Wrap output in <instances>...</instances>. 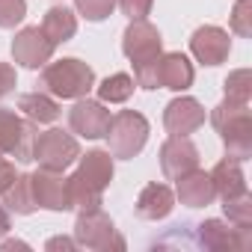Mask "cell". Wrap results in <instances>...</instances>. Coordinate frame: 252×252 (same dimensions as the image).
I'll use <instances>...</instances> for the list:
<instances>
[{
	"label": "cell",
	"mask_w": 252,
	"mask_h": 252,
	"mask_svg": "<svg viewBox=\"0 0 252 252\" xmlns=\"http://www.w3.org/2000/svg\"><path fill=\"white\" fill-rule=\"evenodd\" d=\"M122 51L134 65V83L143 89H158V60L163 54V39L155 24L131 21L122 33Z\"/></svg>",
	"instance_id": "obj_1"
},
{
	"label": "cell",
	"mask_w": 252,
	"mask_h": 252,
	"mask_svg": "<svg viewBox=\"0 0 252 252\" xmlns=\"http://www.w3.org/2000/svg\"><path fill=\"white\" fill-rule=\"evenodd\" d=\"M211 125L217 128L228 158L246 160L252 155V116H249V104H234V101L217 104L211 110Z\"/></svg>",
	"instance_id": "obj_2"
},
{
	"label": "cell",
	"mask_w": 252,
	"mask_h": 252,
	"mask_svg": "<svg viewBox=\"0 0 252 252\" xmlns=\"http://www.w3.org/2000/svg\"><path fill=\"white\" fill-rule=\"evenodd\" d=\"M42 86H45V92H51L54 98L77 101V98H86V95L95 89V71H92L83 60L65 57V60H57V63H48V65H45V71H42Z\"/></svg>",
	"instance_id": "obj_3"
},
{
	"label": "cell",
	"mask_w": 252,
	"mask_h": 252,
	"mask_svg": "<svg viewBox=\"0 0 252 252\" xmlns=\"http://www.w3.org/2000/svg\"><path fill=\"white\" fill-rule=\"evenodd\" d=\"M107 143H110V155L131 160L137 158L146 143H149V122L143 113L137 110H122L110 119V131H107Z\"/></svg>",
	"instance_id": "obj_4"
},
{
	"label": "cell",
	"mask_w": 252,
	"mask_h": 252,
	"mask_svg": "<svg viewBox=\"0 0 252 252\" xmlns=\"http://www.w3.org/2000/svg\"><path fill=\"white\" fill-rule=\"evenodd\" d=\"M80 158V146L77 140L63 131V128H51L45 134H36V143H33V160L42 166V169H68L74 160Z\"/></svg>",
	"instance_id": "obj_5"
},
{
	"label": "cell",
	"mask_w": 252,
	"mask_h": 252,
	"mask_svg": "<svg viewBox=\"0 0 252 252\" xmlns=\"http://www.w3.org/2000/svg\"><path fill=\"white\" fill-rule=\"evenodd\" d=\"M33 143H36V125L30 119H21L15 110L0 107V155L27 163L33 160Z\"/></svg>",
	"instance_id": "obj_6"
},
{
	"label": "cell",
	"mask_w": 252,
	"mask_h": 252,
	"mask_svg": "<svg viewBox=\"0 0 252 252\" xmlns=\"http://www.w3.org/2000/svg\"><path fill=\"white\" fill-rule=\"evenodd\" d=\"M74 240H77V246H86V249H125V237L116 234L113 220L101 208L77 214Z\"/></svg>",
	"instance_id": "obj_7"
},
{
	"label": "cell",
	"mask_w": 252,
	"mask_h": 252,
	"mask_svg": "<svg viewBox=\"0 0 252 252\" xmlns=\"http://www.w3.org/2000/svg\"><path fill=\"white\" fill-rule=\"evenodd\" d=\"M110 110L104 107V101H92V98H77L74 107L68 110V128L77 137L86 140H101L110 131Z\"/></svg>",
	"instance_id": "obj_8"
},
{
	"label": "cell",
	"mask_w": 252,
	"mask_h": 252,
	"mask_svg": "<svg viewBox=\"0 0 252 252\" xmlns=\"http://www.w3.org/2000/svg\"><path fill=\"white\" fill-rule=\"evenodd\" d=\"M30 190L36 208L45 211H71L68 205V178L57 169H36L30 172Z\"/></svg>",
	"instance_id": "obj_9"
},
{
	"label": "cell",
	"mask_w": 252,
	"mask_h": 252,
	"mask_svg": "<svg viewBox=\"0 0 252 252\" xmlns=\"http://www.w3.org/2000/svg\"><path fill=\"white\" fill-rule=\"evenodd\" d=\"M54 42L42 33V27H24L12 39V60L24 68H42L54 57Z\"/></svg>",
	"instance_id": "obj_10"
},
{
	"label": "cell",
	"mask_w": 252,
	"mask_h": 252,
	"mask_svg": "<svg viewBox=\"0 0 252 252\" xmlns=\"http://www.w3.org/2000/svg\"><path fill=\"white\" fill-rule=\"evenodd\" d=\"M202 125H205V107L190 95L172 98L163 110V128L169 131V137H190Z\"/></svg>",
	"instance_id": "obj_11"
},
{
	"label": "cell",
	"mask_w": 252,
	"mask_h": 252,
	"mask_svg": "<svg viewBox=\"0 0 252 252\" xmlns=\"http://www.w3.org/2000/svg\"><path fill=\"white\" fill-rule=\"evenodd\" d=\"M190 51L193 57L202 63V65H220L228 60V51H231V39L222 27H214V24H205L199 27L193 36H190Z\"/></svg>",
	"instance_id": "obj_12"
},
{
	"label": "cell",
	"mask_w": 252,
	"mask_h": 252,
	"mask_svg": "<svg viewBox=\"0 0 252 252\" xmlns=\"http://www.w3.org/2000/svg\"><path fill=\"white\" fill-rule=\"evenodd\" d=\"M196 166H199V149L193 146L190 137H169L160 146V169L169 181L187 175Z\"/></svg>",
	"instance_id": "obj_13"
},
{
	"label": "cell",
	"mask_w": 252,
	"mask_h": 252,
	"mask_svg": "<svg viewBox=\"0 0 252 252\" xmlns=\"http://www.w3.org/2000/svg\"><path fill=\"white\" fill-rule=\"evenodd\" d=\"M193 63L181 54V51H172V54H160L158 60V86L163 89H172V92H184L193 86Z\"/></svg>",
	"instance_id": "obj_14"
},
{
	"label": "cell",
	"mask_w": 252,
	"mask_h": 252,
	"mask_svg": "<svg viewBox=\"0 0 252 252\" xmlns=\"http://www.w3.org/2000/svg\"><path fill=\"white\" fill-rule=\"evenodd\" d=\"M175 196H178L181 205H187V208H208V205L217 199L211 175H208L205 169H199V166L190 169L187 175L175 178Z\"/></svg>",
	"instance_id": "obj_15"
},
{
	"label": "cell",
	"mask_w": 252,
	"mask_h": 252,
	"mask_svg": "<svg viewBox=\"0 0 252 252\" xmlns=\"http://www.w3.org/2000/svg\"><path fill=\"white\" fill-rule=\"evenodd\" d=\"M199 240L208 249H246L249 246V228L225 225L222 220H205L199 225Z\"/></svg>",
	"instance_id": "obj_16"
},
{
	"label": "cell",
	"mask_w": 252,
	"mask_h": 252,
	"mask_svg": "<svg viewBox=\"0 0 252 252\" xmlns=\"http://www.w3.org/2000/svg\"><path fill=\"white\" fill-rule=\"evenodd\" d=\"M211 181H214V193L225 202V199H237L246 193V178H243V169H240V160L234 158H222L211 172Z\"/></svg>",
	"instance_id": "obj_17"
},
{
	"label": "cell",
	"mask_w": 252,
	"mask_h": 252,
	"mask_svg": "<svg viewBox=\"0 0 252 252\" xmlns=\"http://www.w3.org/2000/svg\"><path fill=\"white\" fill-rule=\"evenodd\" d=\"M175 208V193L166 184H149L137 196V214L143 220H163Z\"/></svg>",
	"instance_id": "obj_18"
},
{
	"label": "cell",
	"mask_w": 252,
	"mask_h": 252,
	"mask_svg": "<svg viewBox=\"0 0 252 252\" xmlns=\"http://www.w3.org/2000/svg\"><path fill=\"white\" fill-rule=\"evenodd\" d=\"M77 160H80L77 172H80L92 187H98V190H107V187H110V181H113V155H110V152L92 149V152L80 155Z\"/></svg>",
	"instance_id": "obj_19"
},
{
	"label": "cell",
	"mask_w": 252,
	"mask_h": 252,
	"mask_svg": "<svg viewBox=\"0 0 252 252\" xmlns=\"http://www.w3.org/2000/svg\"><path fill=\"white\" fill-rule=\"evenodd\" d=\"M42 33L54 42V45H63L68 39H74L77 33V15L65 6H51L42 18Z\"/></svg>",
	"instance_id": "obj_20"
},
{
	"label": "cell",
	"mask_w": 252,
	"mask_h": 252,
	"mask_svg": "<svg viewBox=\"0 0 252 252\" xmlns=\"http://www.w3.org/2000/svg\"><path fill=\"white\" fill-rule=\"evenodd\" d=\"M18 110L24 119H30L33 125H51L60 119V104L45 95V92H27L18 98Z\"/></svg>",
	"instance_id": "obj_21"
},
{
	"label": "cell",
	"mask_w": 252,
	"mask_h": 252,
	"mask_svg": "<svg viewBox=\"0 0 252 252\" xmlns=\"http://www.w3.org/2000/svg\"><path fill=\"white\" fill-rule=\"evenodd\" d=\"M0 199H3V208L6 211H15V214H33L36 211V202H33V190H30V175L24 172H18L15 175V181L3 190V196H0Z\"/></svg>",
	"instance_id": "obj_22"
},
{
	"label": "cell",
	"mask_w": 252,
	"mask_h": 252,
	"mask_svg": "<svg viewBox=\"0 0 252 252\" xmlns=\"http://www.w3.org/2000/svg\"><path fill=\"white\" fill-rule=\"evenodd\" d=\"M95 89H98V101H104V104H125V101L134 95L137 83H134V77H131V74L119 71V74L104 77Z\"/></svg>",
	"instance_id": "obj_23"
},
{
	"label": "cell",
	"mask_w": 252,
	"mask_h": 252,
	"mask_svg": "<svg viewBox=\"0 0 252 252\" xmlns=\"http://www.w3.org/2000/svg\"><path fill=\"white\" fill-rule=\"evenodd\" d=\"M101 196H104V190L92 187L80 172L68 175V205H71V208H77V211L101 208Z\"/></svg>",
	"instance_id": "obj_24"
},
{
	"label": "cell",
	"mask_w": 252,
	"mask_h": 252,
	"mask_svg": "<svg viewBox=\"0 0 252 252\" xmlns=\"http://www.w3.org/2000/svg\"><path fill=\"white\" fill-rule=\"evenodd\" d=\"M225 101H234V104H249L252 98V74L249 68H237L225 77Z\"/></svg>",
	"instance_id": "obj_25"
},
{
	"label": "cell",
	"mask_w": 252,
	"mask_h": 252,
	"mask_svg": "<svg viewBox=\"0 0 252 252\" xmlns=\"http://www.w3.org/2000/svg\"><path fill=\"white\" fill-rule=\"evenodd\" d=\"M222 211H225V217H228L231 225L249 228L252 225V196H249V190L243 196H237V199H225L222 202Z\"/></svg>",
	"instance_id": "obj_26"
},
{
	"label": "cell",
	"mask_w": 252,
	"mask_h": 252,
	"mask_svg": "<svg viewBox=\"0 0 252 252\" xmlns=\"http://www.w3.org/2000/svg\"><path fill=\"white\" fill-rule=\"evenodd\" d=\"M74 9L86 18V21H104L113 15L116 0H74Z\"/></svg>",
	"instance_id": "obj_27"
},
{
	"label": "cell",
	"mask_w": 252,
	"mask_h": 252,
	"mask_svg": "<svg viewBox=\"0 0 252 252\" xmlns=\"http://www.w3.org/2000/svg\"><path fill=\"white\" fill-rule=\"evenodd\" d=\"M231 30L237 36H252V0H237L231 9Z\"/></svg>",
	"instance_id": "obj_28"
},
{
	"label": "cell",
	"mask_w": 252,
	"mask_h": 252,
	"mask_svg": "<svg viewBox=\"0 0 252 252\" xmlns=\"http://www.w3.org/2000/svg\"><path fill=\"white\" fill-rule=\"evenodd\" d=\"M24 15H27V3H24V0H0V27H3V30L21 24Z\"/></svg>",
	"instance_id": "obj_29"
},
{
	"label": "cell",
	"mask_w": 252,
	"mask_h": 252,
	"mask_svg": "<svg viewBox=\"0 0 252 252\" xmlns=\"http://www.w3.org/2000/svg\"><path fill=\"white\" fill-rule=\"evenodd\" d=\"M155 6V0H119V9L122 15H128L131 21H143Z\"/></svg>",
	"instance_id": "obj_30"
},
{
	"label": "cell",
	"mask_w": 252,
	"mask_h": 252,
	"mask_svg": "<svg viewBox=\"0 0 252 252\" xmlns=\"http://www.w3.org/2000/svg\"><path fill=\"white\" fill-rule=\"evenodd\" d=\"M18 77H15V68L9 63H0V98H6L12 89H15Z\"/></svg>",
	"instance_id": "obj_31"
},
{
	"label": "cell",
	"mask_w": 252,
	"mask_h": 252,
	"mask_svg": "<svg viewBox=\"0 0 252 252\" xmlns=\"http://www.w3.org/2000/svg\"><path fill=\"white\" fill-rule=\"evenodd\" d=\"M15 175H18V172H15V163H12L6 155H0V196H3V190L15 181Z\"/></svg>",
	"instance_id": "obj_32"
},
{
	"label": "cell",
	"mask_w": 252,
	"mask_h": 252,
	"mask_svg": "<svg viewBox=\"0 0 252 252\" xmlns=\"http://www.w3.org/2000/svg\"><path fill=\"white\" fill-rule=\"evenodd\" d=\"M77 246V240H68V237H51L48 243H45V249H74Z\"/></svg>",
	"instance_id": "obj_33"
},
{
	"label": "cell",
	"mask_w": 252,
	"mask_h": 252,
	"mask_svg": "<svg viewBox=\"0 0 252 252\" xmlns=\"http://www.w3.org/2000/svg\"><path fill=\"white\" fill-rule=\"evenodd\" d=\"M9 228H12V222H9V211H6L3 205H0V237H3Z\"/></svg>",
	"instance_id": "obj_34"
},
{
	"label": "cell",
	"mask_w": 252,
	"mask_h": 252,
	"mask_svg": "<svg viewBox=\"0 0 252 252\" xmlns=\"http://www.w3.org/2000/svg\"><path fill=\"white\" fill-rule=\"evenodd\" d=\"M0 249H27V243H21V240H3Z\"/></svg>",
	"instance_id": "obj_35"
}]
</instances>
